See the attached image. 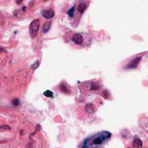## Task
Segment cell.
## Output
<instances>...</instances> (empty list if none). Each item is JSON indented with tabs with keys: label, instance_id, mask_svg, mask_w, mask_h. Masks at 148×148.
I'll list each match as a JSON object with an SVG mask.
<instances>
[{
	"label": "cell",
	"instance_id": "obj_1",
	"mask_svg": "<svg viewBox=\"0 0 148 148\" xmlns=\"http://www.w3.org/2000/svg\"><path fill=\"white\" fill-rule=\"evenodd\" d=\"M111 136L108 131H103L87 138L83 143L82 148H89L91 145H100L104 143Z\"/></svg>",
	"mask_w": 148,
	"mask_h": 148
},
{
	"label": "cell",
	"instance_id": "obj_2",
	"mask_svg": "<svg viewBox=\"0 0 148 148\" xmlns=\"http://www.w3.org/2000/svg\"><path fill=\"white\" fill-rule=\"evenodd\" d=\"M39 27H40V23L38 19H35L31 23L29 26V31L31 38H35L37 37Z\"/></svg>",
	"mask_w": 148,
	"mask_h": 148
},
{
	"label": "cell",
	"instance_id": "obj_3",
	"mask_svg": "<svg viewBox=\"0 0 148 148\" xmlns=\"http://www.w3.org/2000/svg\"><path fill=\"white\" fill-rule=\"evenodd\" d=\"M72 40L76 45H81L83 42V36L80 34H75L72 37Z\"/></svg>",
	"mask_w": 148,
	"mask_h": 148
},
{
	"label": "cell",
	"instance_id": "obj_4",
	"mask_svg": "<svg viewBox=\"0 0 148 148\" xmlns=\"http://www.w3.org/2000/svg\"><path fill=\"white\" fill-rule=\"evenodd\" d=\"M141 58H142V57L141 56V57H137L135 59L132 60V61L127 65V68H128V69H131V68H136L138 65L139 63L140 62Z\"/></svg>",
	"mask_w": 148,
	"mask_h": 148
},
{
	"label": "cell",
	"instance_id": "obj_5",
	"mask_svg": "<svg viewBox=\"0 0 148 148\" xmlns=\"http://www.w3.org/2000/svg\"><path fill=\"white\" fill-rule=\"evenodd\" d=\"M42 15L44 18L49 19L54 17V12L53 11V10H52V9H48V10L45 9V10L42 11Z\"/></svg>",
	"mask_w": 148,
	"mask_h": 148
},
{
	"label": "cell",
	"instance_id": "obj_6",
	"mask_svg": "<svg viewBox=\"0 0 148 148\" xmlns=\"http://www.w3.org/2000/svg\"><path fill=\"white\" fill-rule=\"evenodd\" d=\"M86 8H87V4H86V2H83V1H81L80 3L79 4V6H78V10L80 13H83V12L85 11Z\"/></svg>",
	"mask_w": 148,
	"mask_h": 148
},
{
	"label": "cell",
	"instance_id": "obj_7",
	"mask_svg": "<svg viewBox=\"0 0 148 148\" xmlns=\"http://www.w3.org/2000/svg\"><path fill=\"white\" fill-rule=\"evenodd\" d=\"M51 21H46V22L45 23V24L43 26V28H42V32H43V34L48 32L49 30H50V27H51Z\"/></svg>",
	"mask_w": 148,
	"mask_h": 148
},
{
	"label": "cell",
	"instance_id": "obj_8",
	"mask_svg": "<svg viewBox=\"0 0 148 148\" xmlns=\"http://www.w3.org/2000/svg\"><path fill=\"white\" fill-rule=\"evenodd\" d=\"M134 147L135 148H142V142L141 139H135L133 142Z\"/></svg>",
	"mask_w": 148,
	"mask_h": 148
},
{
	"label": "cell",
	"instance_id": "obj_9",
	"mask_svg": "<svg viewBox=\"0 0 148 148\" xmlns=\"http://www.w3.org/2000/svg\"><path fill=\"white\" fill-rule=\"evenodd\" d=\"M43 95H44L45 97H48V98H52V97H53V93L52 91L48 90L43 93Z\"/></svg>",
	"mask_w": 148,
	"mask_h": 148
},
{
	"label": "cell",
	"instance_id": "obj_10",
	"mask_svg": "<svg viewBox=\"0 0 148 148\" xmlns=\"http://www.w3.org/2000/svg\"><path fill=\"white\" fill-rule=\"evenodd\" d=\"M2 130H11L12 129L11 127L8 125H2L0 127Z\"/></svg>",
	"mask_w": 148,
	"mask_h": 148
},
{
	"label": "cell",
	"instance_id": "obj_11",
	"mask_svg": "<svg viewBox=\"0 0 148 148\" xmlns=\"http://www.w3.org/2000/svg\"><path fill=\"white\" fill-rule=\"evenodd\" d=\"M74 10H75V7H74V6H73V7L71 8V9H69V11H68V12H67L68 15H69V16H70V17H72V16H73Z\"/></svg>",
	"mask_w": 148,
	"mask_h": 148
},
{
	"label": "cell",
	"instance_id": "obj_12",
	"mask_svg": "<svg viewBox=\"0 0 148 148\" xmlns=\"http://www.w3.org/2000/svg\"><path fill=\"white\" fill-rule=\"evenodd\" d=\"M19 103H20V102H19V100L18 99H15L13 100V101H12L13 105L15 106H18V105H19Z\"/></svg>",
	"mask_w": 148,
	"mask_h": 148
},
{
	"label": "cell",
	"instance_id": "obj_13",
	"mask_svg": "<svg viewBox=\"0 0 148 148\" xmlns=\"http://www.w3.org/2000/svg\"><path fill=\"white\" fill-rule=\"evenodd\" d=\"M38 61H35V63L34 64H32V65L31 66V68H34V69H35V68H37V67H38Z\"/></svg>",
	"mask_w": 148,
	"mask_h": 148
},
{
	"label": "cell",
	"instance_id": "obj_14",
	"mask_svg": "<svg viewBox=\"0 0 148 148\" xmlns=\"http://www.w3.org/2000/svg\"></svg>",
	"mask_w": 148,
	"mask_h": 148
}]
</instances>
